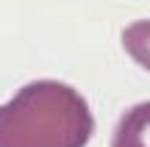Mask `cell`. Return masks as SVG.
Returning <instances> with one entry per match:
<instances>
[{
    "label": "cell",
    "mask_w": 150,
    "mask_h": 147,
    "mask_svg": "<svg viewBox=\"0 0 150 147\" xmlns=\"http://www.w3.org/2000/svg\"><path fill=\"white\" fill-rule=\"evenodd\" d=\"M108 147H150V100L122 111Z\"/></svg>",
    "instance_id": "obj_2"
},
{
    "label": "cell",
    "mask_w": 150,
    "mask_h": 147,
    "mask_svg": "<svg viewBox=\"0 0 150 147\" xmlns=\"http://www.w3.org/2000/svg\"><path fill=\"white\" fill-rule=\"evenodd\" d=\"M122 47L145 72H150V20H136L122 28Z\"/></svg>",
    "instance_id": "obj_3"
},
{
    "label": "cell",
    "mask_w": 150,
    "mask_h": 147,
    "mask_svg": "<svg viewBox=\"0 0 150 147\" xmlns=\"http://www.w3.org/2000/svg\"><path fill=\"white\" fill-rule=\"evenodd\" d=\"M92 136L89 100L64 81H31L0 106V147H86Z\"/></svg>",
    "instance_id": "obj_1"
}]
</instances>
